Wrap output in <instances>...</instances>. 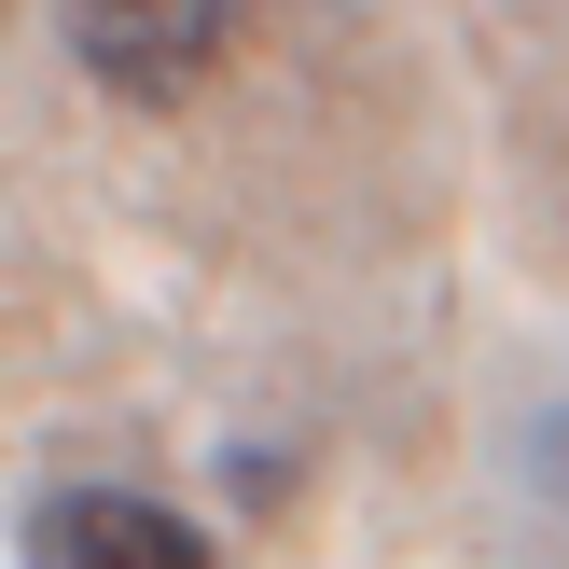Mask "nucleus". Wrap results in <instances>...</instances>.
Wrapping results in <instances>:
<instances>
[{"label":"nucleus","instance_id":"1","mask_svg":"<svg viewBox=\"0 0 569 569\" xmlns=\"http://www.w3.org/2000/svg\"><path fill=\"white\" fill-rule=\"evenodd\" d=\"M70 42L111 98H181L237 42V0H70Z\"/></svg>","mask_w":569,"mask_h":569},{"label":"nucleus","instance_id":"2","mask_svg":"<svg viewBox=\"0 0 569 569\" xmlns=\"http://www.w3.org/2000/svg\"><path fill=\"white\" fill-rule=\"evenodd\" d=\"M28 569H222L209 528H181L139 487H56L28 515Z\"/></svg>","mask_w":569,"mask_h":569}]
</instances>
